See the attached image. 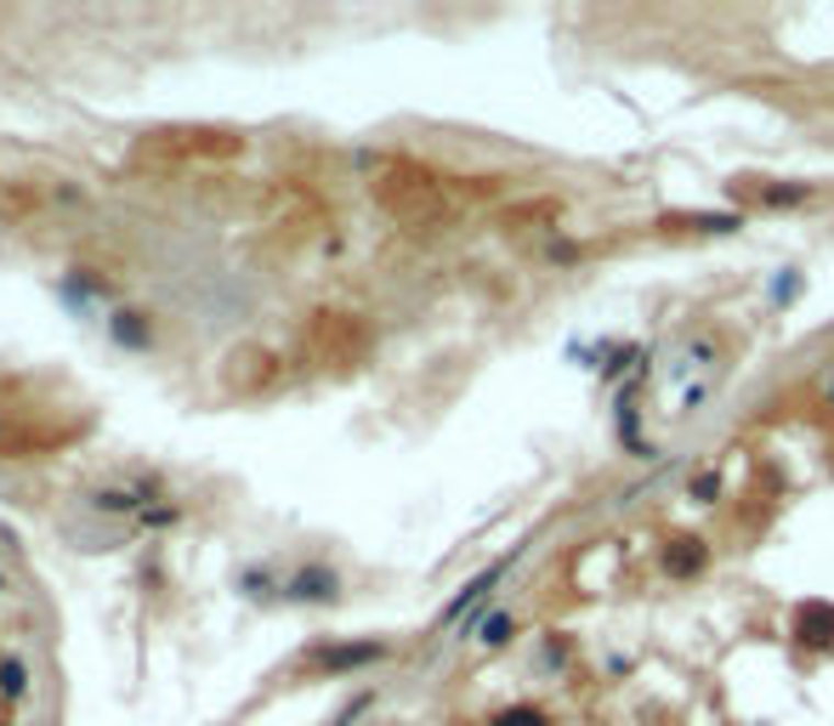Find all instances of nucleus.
<instances>
[{"label":"nucleus","mask_w":834,"mask_h":726,"mask_svg":"<svg viewBox=\"0 0 834 726\" xmlns=\"http://www.w3.org/2000/svg\"><path fill=\"white\" fill-rule=\"evenodd\" d=\"M86 211V200L63 182H0V216L18 222V227H35V222H57V216H75Z\"/></svg>","instance_id":"1"},{"label":"nucleus","mask_w":834,"mask_h":726,"mask_svg":"<svg viewBox=\"0 0 834 726\" xmlns=\"http://www.w3.org/2000/svg\"><path fill=\"white\" fill-rule=\"evenodd\" d=\"M499 574H506V563H499V568H488V574H483V579H472V585H465V590H460V597H454V602H449V613H443V619H460V613H465V608H472V602H477V597H483V590H494V585H499Z\"/></svg>","instance_id":"2"},{"label":"nucleus","mask_w":834,"mask_h":726,"mask_svg":"<svg viewBox=\"0 0 834 726\" xmlns=\"http://www.w3.org/2000/svg\"><path fill=\"white\" fill-rule=\"evenodd\" d=\"M370 658H381V647H336V653H324L318 665L324 670H347V665H370Z\"/></svg>","instance_id":"3"},{"label":"nucleus","mask_w":834,"mask_h":726,"mask_svg":"<svg viewBox=\"0 0 834 726\" xmlns=\"http://www.w3.org/2000/svg\"><path fill=\"white\" fill-rule=\"evenodd\" d=\"M295 597H318V602H329V597H336V574H324V568L302 574V579H295Z\"/></svg>","instance_id":"4"},{"label":"nucleus","mask_w":834,"mask_h":726,"mask_svg":"<svg viewBox=\"0 0 834 726\" xmlns=\"http://www.w3.org/2000/svg\"><path fill=\"white\" fill-rule=\"evenodd\" d=\"M681 551H670V574H692L698 563H705V551H698V540H676Z\"/></svg>","instance_id":"5"},{"label":"nucleus","mask_w":834,"mask_h":726,"mask_svg":"<svg viewBox=\"0 0 834 726\" xmlns=\"http://www.w3.org/2000/svg\"><path fill=\"white\" fill-rule=\"evenodd\" d=\"M494 726H551V721H545L540 710H528V704H522V710H506V715H499Z\"/></svg>","instance_id":"6"},{"label":"nucleus","mask_w":834,"mask_h":726,"mask_svg":"<svg viewBox=\"0 0 834 726\" xmlns=\"http://www.w3.org/2000/svg\"><path fill=\"white\" fill-rule=\"evenodd\" d=\"M0 692H7V699H18V692H23V665H18V658L0 665Z\"/></svg>","instance_id":"7"},{"label":"nucleus","mask_w":834,"mask_h":726,"mask_svg":"<svg viewBox=\"0 0 834 726\" xmlns=\"http://www.w3.org/2000/svg\"><path fill=\"white\" fill-rule=\"evenodd\" d=\"M506 631H511V619H506V613H494V619L483 624V642H488V647H499V642H506Z\"/></svg>","instance_id":"8"}]
</instances>
